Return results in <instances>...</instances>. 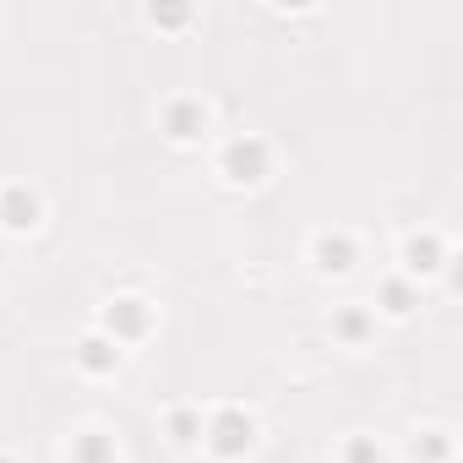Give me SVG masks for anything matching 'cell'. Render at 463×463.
Masks as SVG:
<instances>
[{
	"mask_svg": "<svg viewBox=\"0 0 463 463\" xmlns=\"http://www.w3.org/2000/svg\"><path fill=\"white\" fill-rule=\"evenodd\" d=\"M218 164H223V175H229V180L257 185V180L268 175V147H262L257 137H235V142L223 147V158H218Z\"/></svg>",
	"mask_w": 463,
	"mask_h": 463,
	"instance_id": "1",
	"label": "cell"
},
{
	"mask_svg": "<svg viewBox=\"0 0 463 463\" xmlns=\"http://www.w3.org/2000/svg\"><path fill=\"white\" fill-rule=\"evenodd\" d=\"M251 436H257V425H251V414H241V409H223V414L207 425V441H213V452H223V458H241V452L251 447Z\"/></svg>",
	"mask_w": 463,
	"mask_h": 463,
	"instance_id": "2",
	"label": "cell"
},
{
	"mask_svg": "<svg viewBox=\"0 0 463 463\" xmlns=\"http://www.w3.org/2000/svg\"><path fill=\"white\" fill-rule=\"evenodd\" d=\"M202 126H207V109H202L196 99H169V104H164V131H169L175 142H191Z\"/></svg>",
	"mask_w": 463,
	"mask_h": 463,
	"instance_id": "3",
	"label": "cell"
},
{
	"mask_svg": "<svg viewBox=\"0 0 463 463\" xmlns=\"http://www.w3.org/2000/svg\"><path fill=\"white\" fill-rule=\"evenodd\" d=\"M0 223L6 229H33L39 223V196L23 191V185H6L0 191Z\"/></svg>",
	"mask_w": 463,
	"mask_h": 463,
	"instance_id": "4",
	"label": "cell"
},
{
	"mask_svg": "<svg viewBox=\"0 0 463 463\" xmlns=\"http://www.w3.org/2000/svg\"><path fill=\"white\" fill-rule=\"evenodd\" d=\"M104 322H109V344H120V338H142V333H147V306H142V300H115Z\"/></svg>",
	"mask_w": 463,
	"mask_h": 463,
	"instance_id": "5",
	"label": "cell"
},
{
	"mask_svg": "<svg viewBox=\"0 0 463 463\" xmlns=\"http://www.w3.org/2000/svg\"><path fill=\"white\" fill-rule=\"evenodd\" d=\"M317 268H322V273H349V268H354V246H349L344 235H322V241H317Z\"/></svg>",
	"mask_w": 463,
	"mask_h": 463,
	"instance_id": "6",
	"label": "cell"
},
{
	"mask_svg": "<svg viewBox=\"0 0 463 463\" xmlns=\"http://www.w3.org/2000/svg\"><path fill=\"white\" fill-rule=\"evenodd\" d=\"M77 360H82V365H88V371H115V360H120V349H115V344H109V338H88V344H82V354H77Z\"/></svg>",
	"mask_w": 463,
	"mask_h": 463,
	"instance_id": "7",
	"label": "cell"
},
{
	"mask_svg": "<svg viewBox=\"0 0 463 463\" xmlns=\"http://www.w3.org/2000/svg\"><path fill=\"white\" fill-rule=\"evenodd\" d=\"M109 458H115V447L104 436H82L77 441V463H109Z\"/></svg>",
	"mask_w": 463,
	"mask_h": 463,
	"instance_id": "8",
	"label": "cell"
},
{
	"mask_svg": "<svg viewBox=\"0 0 463 463\" xmlns=\"http://www.w3.org/2000/svg\"><path fill=\"white\" fill-rule=\"evenodd\" d=\"M147 23H153V28H185V23H191V6H153Z\"/></svg>",
	"mask_w": 463,
	"mask_h": 463,
	"instance_id": "9",
	"label": "cell"
},
{
	"mask_svg": "<svg viewBox=\"0 0 463 463\" xmlns=\"http://www.w3.org/2000/svg\"><path fill=\"white\" fill-rule=\"evenodd\" d=\"M436 241H409V268H420V273H430L436 268Z\"/></svg>",
	"mask_w": 463,
	"mask_h": 463,
	"instance_id": "10",
	"label": "cell"
},
{
	"mask_svg": "<svg viewBox=\"0 0 463 463\" xmlns=\"http://www.w3.org/2000/svg\"><path fill=\"white\" fill-rule=\"evenodd\" d=\"M169 430H175V441H196V436H202V420H196V414H185V409H180V414H175V420H169Z\"/></svg>",
	"mask_w": 463,
	"mask_h": 463,
	"instance_id": "11",
	"label": "cell"
},
{
	"mask_svg": "<svg viewBox=\"0 0 463 463\" xmlns=\"http://www.w3.org/2000/svg\"><path fill=\"white\" fill-rule=\"evenodd\" d=\"M382 306H387L392 317H403V311H409L414 300H409V289H403V284H387V289H382Z\"/></svg>",
	"mask_w": 463,
	"mask_h": 463,
	"instance_id": "12",
	"label": "cell"
},
{
	"mask_svg": "<svg viewBox=\"0 0 463 463\" xmlns=\"http://www.w3.org/2000/svg\"><path fill=\"white\" fill-rule=\"evenodd\" d=\"M365 327H371L365 311H344V317H338V333H344V338H365Z\"/></svg>",
	"mask_w": 463,
	"mask_h": 463,
	"instance_id": "13",
	"label": "cell"
},
{
	"mask_svg": "<svg viewBox=\"0 0 463 463\" xmlns=\"http://www.w3.org/2000/svg\"><path fill=\"white\" fill-rule=\"evenodd\" d=\"M349 463H376V447H371V441H354V447H349Z\"/></svg>",
	"mask_w": 463,
	"mask_h": 463,
	"instance_id": "14",
	"label": "cell"
},
{
	"mask_svg": "<svg viewBox=\"0 0 463 463\" xmlns=\"http://www.w3.org/2000/svg\"><path fill=\"white\" fill-rule=\"evenodd\" d=\"M420 452H425V458H441V452H447V441H441V436H430V441H420Z\"/></svg>",
	"mask_w": 463,
	"mask_h": 463,
	"instance_id": "15",
	"label": "cell"
},
{
	"mask_svg": "<svg viewBox=\"0 0 463 463\" xmlns=\"http://www.w3.org/2000/svg\"><path fill=\"white\" fill-rule=\"evenodd\" d=\"M0 463H12V458H0Z\"/></svg>",
	"mask_w": 463,
	"mask_h": 463,
	"instance_id": "16",
	"label": "cell"
}]
</instances>
